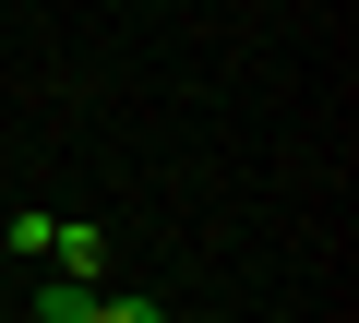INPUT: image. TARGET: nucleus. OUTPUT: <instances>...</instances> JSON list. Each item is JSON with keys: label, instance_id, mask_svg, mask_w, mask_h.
<instances>
[{"label": "nucleus", "instance_id": "nucleus-1", "mask_svg": "<svg viewBox=\"0 0 359 323\" xmlns=\"http://www.w3.org/2000/svg\"><path fill=\"white\" fill-rule=\"evenodd\" d=\"M96 299H108V287H84V275H48V287H36V323H96Z\"/></svg>", "mask_w": 359, "mask_h": 323}, {"label": "nucleus", "instance_id": "nucleus-2", "mask_svg": "<svg viewBox=\"0 0 359 323\" xmlns=\"http://www.w3.org/2000/svg\"><path fill=\"white\" fill-rule=\"evenodd\" d=\"M0 240H13L25 263H48V240H60V216H48V204H25V216H13V228H0Z\"/></svg>", "mask_w": 359, "mask_h": 323}, {"label": "nucleus", "instance_id": "nucleus-3", "mask_svg": "<svg viewBox=\"0 0 359 323\" xmlns=\"http://www.w3.org/2000/svg\"><path fill=\"white\" fill-rule=\"evenodd\" d=\"M96 323H168L156 299H96Z\"/></svg>", "mask_w": 359, "mask_h": 323}]
</instances>
